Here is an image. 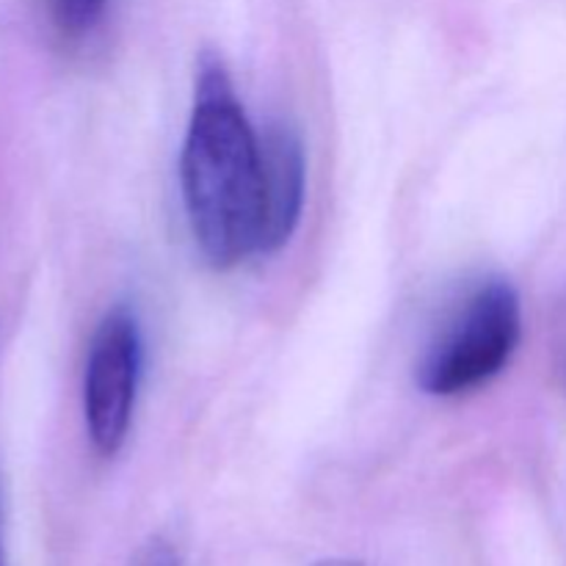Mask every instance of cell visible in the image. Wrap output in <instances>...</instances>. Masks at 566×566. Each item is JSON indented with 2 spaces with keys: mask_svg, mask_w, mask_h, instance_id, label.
Masks as SVG:
<instances>
[{
  "mask_svg": "<svg viewBox=\"0 0 566 566\" xmlns=\"http://www.w3.org/2000/svg\"><path fill=\"white\" fill-rule=\"evenodd\" d=\"M180 182L193 241L213 269H232L260 254L263 147L230 70L213 50L199 55Z\"/></svg>",
  "mask_w": 566,
  "mask_h": 566,
  "instance_id": "1",
  "label": "cell"
},
{
  "mask_svg": "<svg viewBox=\"0 0 566 566\" xmlns=\"http://www.w3.org/2000/svg\"><path fill=\"white\" fill-rule=\"evenodd\" d=\"M523 337V304L503 276L479 282L426 346L415 381L437 398H457L495 379Z\"/></svg>",
  "mask_w": 566,
  "mask_h": 566,
  "instance_id": "2",
  "label": "cell"
},
{
  "mask_svg": "<svg viewBox=\"0 0 566 566\" xmlns=\"http://www.w3.org/2000/svg\"><path fill=\"white\" fill-rule=\"evenodd\" d=\"M142 329L127 307H114L94 329L83 368V420L99 457L122 451L142 379Z\"/></svg>",
  "mask_w": 566,
  "mask_h": 566,
  "instance_id": "3",
  "label": "cell"
},
{
  "mask_svg": "<svg viewBox=\"0 0 566 566\" xmlns=\"http://www.w3.org/2000/svg\"><path fill=\"white\" fill-rule=\"evenodd\" d=\"M263 147V238L260 254L285 247L302 221L307 197V158L298 133L285 122H271L260 133Z\"/></svg>",
  "mask_w": 566,
  "mask_h": 566,
  "instance_id": "4",
  "label": "cell"
},
{
  "mask_svg": "<svg viewBox=\"0 0 566 566\" xmlns=\"http://www.w3.org/2000/svg\"><path fill=\"white\" fill-rule=\"evenodd\" d=\"M108 0H50L55 28L66 36H83L103 20Z\"/></svg>",
  "mask_w": 566,
  "mask_h": 566,
  "instance_id": "5",
  "label": "cell"
},
{
  "mask_svg": "<svg viewBox=\"0 0 566 566\" xmlns=\"http://www.w3.org/2000/svg\"><path fill=\"white\" fill-rule=\"evenodd\" d=\"M136 566H180V556H177L171 542L155 536V539H149L147 545H144V551L138 553Z\"/></svg>",
  "mask_w": 566,
  "mask_h": 566,
  "instance_id": "6",
  "label": "cell"
},
{
  "mask_svg": "<svg viewBox=\"0 0 566 566\" xmlns=\"http://www.w3.org/2000/svg\"><path fill=\"white\" fill-rule=\"evenodd\" d=\"M315 566H365V564L352 562V558H326V562H318Z\"/></svg>",
  "mask_w": 566,
  "mask_h": 566,
  "instance_id": "7",
  "label": "cell"
},
{
  "mask_svg": "<svg viewBox=\"0 0 566 566\" xmlns=\"http://www.w3.org/2000/svg\"><path fill=\"white\" fill-rule=\"evenodd\" d=\"M0 566H6V547H3V495H0Z\"/></svg>",
  "mask_w": 566,
  "mask_h": 566,
  "instance_id": "8",
  "label": "cell"
}]
</instances>
